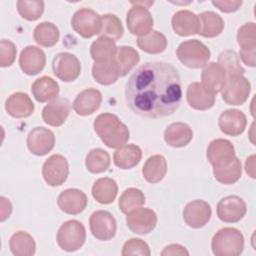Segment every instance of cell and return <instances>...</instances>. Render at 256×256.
I'll list each match as a JSON object with an SVG mask.
<instances>
[{
  "mask_svg": "<svg viewBox=\"0 0 256 256\" xmlns=\"http://www.w3.org/2000/svg\"><path fill=\"white\" fill-rule=\"evenodd\" d=\"M227 75L222 66L216 62L207 63L201 73L202 86L213 95L221 92L226 84Z\"/></svg>",
  "mask_w": 256,
  "mask_h": 256,
  "instance_id": "cell-18",
  "label": "cell"
},
{
  "mask_svg": "<svg viewBox=\"0 0 256 256\" xmlns=\"http://www.w3.org/2000/svg\"><path fill=\"white\" fill-rule=\"evenodd\" d=\"M92 76L101 85H111L118 79L119 70L114 60L95 62L92 67Z\"/></svg>",
  "mask_w": 256,
  "mask_h": 256,
  "instance_id": "cell-33",
  "label": "cell"
},
{
  "mask_svg": "<svg viewBox=\"0 0 256 256\" xmlns=\"http://www.w3.org/2000/svg\"><path fill=\"white\" fill-rule=\"evenodd\" d=\"M246 211V203L236 195L226 196L217 204V216L221 221L226 223L240 221L245 216Z\"/></svg>",
  "mask_w": 256,
  "mask_h": 256,
  "instance_id": "cell-12",
  "label": "cell"
},
{
  "mask_svg": "<svg viewBox=\"0 0 256 256\" xmlns=\"http://www.w3.org/2000/svg\"><path fill=\"white\" fill-rule=\"evenodd\" d=\"M126 23L131 34L142 37L151 32L153 28V17L146 7L133 5L127 13Z\"/></svg>",
  "mask_w": 256,
  "mask_h": 256,
  "instance_id": "cell-11",
  "label": "cell"
},
{
  "mask_svg": "<svg viewBox=\"0 0 256 256\" xmlns=\"http://www.w3.org/2000/svg\"><path fill=\"white\" fill-rule=\"evenodd\" d=\"M207 159L213 167H222L228 165L236 156L233 144L227 139L213 140L206 153Z\"/></svg>",
  "mask_w": 256,
  "mask_h": 256,
  "instance_id": "cell-16",
  "label": "cell"
},
{
  "mask_svg": "<svg viewBox=\"0 0 256 256\" xmlns=\"http://www.w3.org/2000/svg\"><path fill=\"white\" fill-rule=\"evenodd\" d=\"M256 50H240V58L249 67L256 65Z\"/></svg>",
  "mask_w": 256,
  "mask_h": 256,
  "instance_id": "cell-49",
  "label": "cell"
},
{
  "mask_svg": "<svg viewBox=\"0 0 256 256\" xmlns=\"http://www.w3.org/2000/svg\"><path fill=\"white\" fill-rule=\"evenodd\" d=\"M85 165L87 170L91 173L97 174L105 172L110 166V156L101 148L92 149L86 156Z\"/></svg>",
  "mask_w": 256,
  "mask_h": 256,
  "instance_id": "cell-39",
  "label": "cell"
},
{
  "mask_svg": "<svg viewBox=\"0 0 256 256\" xmlns=\"http://www.w3.org/2000/svg\"><path fill=\"white\" fill-rule=\"evenodd\" d=\"M218 64L225 70L227 77L233 75H243L245 70L240 64L237 53L233 50H225L218 56Z\"/></svg>",
  "mask_w": 256,
  "mask_h": 256,
  "instance_id": "cell-42",
  "label": "cell"
},
{
  "mask_svg": "<svg viewBox=\"0 0 256 256\" xmlns=\"http://www.w3.org/2000/svg\"><path fill=\"white\" fill-rule=\"evenodd\" d=\"M117 51L113 40L100 36L90 47V55L95 62H106L113 60Z\"/></svg>",
  "mask_w": 256,
  "mask_h": 256,
  "instance_id": "cell-35",
  "label": "cell"
},
{
  "mask_svg": "<svg viewBox=\"0 0 256 256\" xmlns=\"http://www.w3.org/2000/svg\"><path fill=\"white\" fill-rule=\"evenodd\" d=\"M167 172V162L164 156L162 155H152L150 156L143 168L142 174L145 180L149 183H158L160 182L166 175Z\"/></svg>",
  "mask_w": 256,
  "mask_h": 256,
  "instance_id": "cell-31",
  "label": "cell"
},
{
  "mask_svg": "<svg viewBox=\"0 0 256 256\" xmlns=\"http://www.w3.org/2000/svg\"><path fill=\"white\" fill-rule=\"evenodd\" d=\"M127 106L146 118L173 114L182 99V84L177 69L166 62H147L129 77L125 87Z\"/></svg>",
  "mask_w": 256,
  "mask_h": 256,
  "instance_id": "cell-1",
  "label": "cell"
},
{
  "mask_svg": "<svg viewBox=\"0 0 256 256\" xmlns=\"http://www.w3.org/2000/svg\"><path fill=\"white\" fill-rule=\"evenodd\" d=\"M9 247L15 256H32L36 250L33 237L24 231H18L11 236Z\"/></svg>",
  "mask_w": 256,
  "mask_h": 256,
  "instance_id": "cell-32",
  "label": "cell"
},
{
  "mask_svg": "<svg viewBox=\"0 0 256 256\" xmlns=\"http://www.w3.org/2000/svg\"><path fill=\"white\" fill-rule=\"evenodd\" d=\"M46 64L44 51L36 46L25 47L19 56L21 70L27 75H36L41 72Z\"/></svg>",
  "mask_w": 256,
  "mask_h": 256,
  "instance_id": "cell-19",
  "label": "cell"
},
{
  "mask_svg": "<svg viewBox=\"0 0 256 256\" xmlns=\"http://www.w3.org/2000/svg\"><path fill=\"white\" fill-rule=\"evenodd\" d=\"M31 91L38 102L44 103L57 98L59 94V85L51 77L42 76L33 82Z\"/></svg>",
  "mask_w": 256,
  "mask_h": 256,
  "instance_id": "cell-27",
  "label": "cell"
},
{
  "mask_svg": "<svg viewBox=\"0 0 256 256\" xmlns=\"http://www.w3.org/2000/svg\"><path fill=\"white\" fill-rule=\"evenodd\" d=\"M137 45L146 53L158 54L166 49L167 39L161 32L151 31L148 34L139 37L137 39Z\"/></svg>",
  "mask_w": 256,
  "mask_h": 256,
  "instance_id": "cell-38",
  "label": "cell"
},
{
  "mask_svg": "<svg viewBox=\"0 0 256 256\" xmlns=\"http://www.w3.org/2000/svg\"><path fill=\"white\" fill-rule=\"evenodd\" d=\"M89 225L91 233L98 240L108 241L116 234V220L108 211L98 210L93 212L90 216Z\"/></svg>",
  "mask_w": 256,
  "mask_h": 256,
  "instance_id": "cell-9",
  "label": "cell"
},
{
  "mask_svg": "<svg viewBox=\"0 0 256 256\" xmlns=\"http://www.w3.org/2000/svg\"><path fill=\"white\" fill-rule=\"evenodd\" d=\"M142 157V151L139 146L134 144L123 145L119 147L113 155L114 164L121 169H131L138 165Z\"/></svg>",
  "mask_w": 256,
  "mask_h": 256,
  "instance_id": "cell-28",
  "label": "cell"
},
{
  "mask_svg": "<svg viewBox=\"0 0 256 256\" xmlns=\"http://www.w3.org/2000/svg\"><path fill=\"white\" fill-rule=\"evenodd\" d=\"M69 174V164L60 154L50 156L43 164L42 175L45 182L52 187L62 185Z\"/></svg>",
  "mask_w": 256,
  "mask_h": 256,
  "instance_id": "cell-8",
  "label": "cell"
},
{
  "mask_svg": "<svg viewBox=\"0 0 256 256\" xmlns=\"http://www.w3.org/2000/svg\"><path fill=\"white\" fill-rule=\"evenodd\" d=\"M102 28L100 35L113 41L119 40L123 36V25L120 19L114 14H104L102 17Z\"/></svg>",
  "mask_w": 256,
  "mask_h": 256,
  "instance_id": "cell-41",
  "label": "cell"
},
{
  "mask_svg": "<svg viewBox=\"0 0 256 256\" xmlns=\"http://www.w3.org/2000/svg\"><path fill=\"white\" fill-rule=\"evenodd\" d=\"M101 102V92L94 88H88L77 95L73 102V109L80 116H88L100 107Z\"/></svg>",
  "mask_w": 256,
  "mask_h": 256,
  "instance_id": "cell-22",
  "label": "cell"
},
{
  "mask_svg": "<svg viewBox=\"0 0 256 256\" xmlns=\"http://www.w3.org/2000/svg\"><path fill=\"white\" fill-rule=\"evenodd\" d=\"M17 10L22 18L28 21H35L41 17L44 11V2L39 0H19Z\"/></svg>",
  "mask_w": 256,
  "mask_h": 256,
  "instance_id": "cell-43",
  "label": "cell"
},
{
  "mask_svg": "<svg viewBox=\"0 0 256 256\" xmlns=\"http://www.w3.org/2000/svg\"><path fill=\"white\" fill-rule=\"evenodd\" d=\"M251 91V84L243 75L227 77L222 90V98L229 105H241L247 99Z\"/></svg>",
  "mask_w": 256,
  "mask_h": 256,
  "instance_id": "cell-7",
  "label": "cell"
},
{
  "mask_svg": "<svg viewBox=\"0 0 256 256\" xmlns=\"http://www.w3.org/2000/svg\"><path fill=\"white\" fill-rule=\"evenodd\" d=\"M93 127L102 142L109 148H119L125 145L130 137L128 127L112 113L98 115Z\"/></svg>",
  "mask_w": 256,
  "mask_h": 256,
  "instance_id": "cell-2",
  "label": "cell"
},
{
  "mask_svg": "<svg viewBox=\"0 0 256 256\" xmlns=\"http://www.w3.org/2000/svg\"><path fill=\"white\" fill-rule=\"evenodd\" d=\"M212 4L218 8L220 11L225 13H231L237 11L241 5V0H227V1H212Z\"/></svg>",
  "mask_w": 256,
  "mask_h": 256,
  "instance_id": "cell-47",
  "label": "cell"
},
{
  "mask_svg": "<svg viewBox=\"0 0 256 256\" xmlns=\"http://www.w3.org/2000/svg\"><path fill=\"white\" fill-rule=\"evenodd\" d=\"M71 111V103L68 99L58 97L48 103L42 110V118L44 122L53 127L61 126L69 116Z\"/></svg>",
  "mask_w": 256,
  "mask_h": 256,
  "instance_id": "cell-17",
  "label": "cell"
},
{
  "mask_svg": "<svg viewBox=\"0 0 256 256\" xmlns=\"http://www.w3.org/2000/svg\"><path fill=\"white\" fill-rule=\"evenodd\" d=\"M5 109L14 118H25L33 113L34 103L26 93L16 92L6 100Z\"/></svg>",
  "mask_w": 256,
  "mask_h": 256,
  "instance_id": "cell-24",
  "label": "cell"
},
{
  "mask_svg": "<svg viewBox=\"0 0 256 256\" xmlns=\"http://www.w3.org/2000/svg\"><path fill=\"white\" fill-rule=\"evenodd\" d=\"M237 42L240 50H256V26L249 22L242 25L237 33Z\"/></svg>",
  "mask_w": 256,
  "mask_h": 256,
  "instance_id": "cell-44",
  "label": "cell"
},
{
  "mask_svg": "<svg viewBox=\"0 0 256 256\" xmlns=\"http://www.w3.org/2000/svg\"><path fill=\"white\" fill-rule=\"evenodd\" d=\"M162 256H175V255H189V252L185 249V247L179 244H171L164 248L161 252Z\"/></svg>",
  "mask_w": 256,
  "mask_h": 256,
  "instance_id": "cell-48",
  "label": "cell"
},
{
  "mask_svg": "<svg viewBox=\"0 0 256 256\" xmlns=\"http://www.w3.org/2000/svg\"><path fill=\"white\" fill-rule=\"evenodd\" d=\"M57 204L61 211L70 215L81 213L87 206V197L79 189L69 188L62 191L58 198Z\"/></svg>",
  "mask_w": 256,
  "mask_h": 256,
  "instance_id": "cell-20",
  "label": "cell"
},
{
  "mask_svg": "<svg viewBox=\"0 0 256 256\" xmlns=\"http://www.w3.org/2000/svg\"><path fill=\"white\" fill-rule=\"evenodd\" d=\"M123 256L129 255H143L149 256L150 255V248L148 244L139 238H131L125 242L122 248Z\"/></svg>",
  "mask_w": 256,
  "mask_h": 256,
  "instance_id": "cell-45",
  "label": "cell"
},
{
  "mask_svg": "<svg viewBox=\"0 0 256 256\" xmlns=\"http://www.w3.org/2000/svg\"><path fill=\"white\" fill-rule=\"evenodd\" d=\"M85 239V227L77 220H69L63 223L57 232V243L62 250L67 252H74L80 249Z\"/></svg>",
  "mask_w": 256,
  "mask_h": 256,
  "instance_id": "cell-5",
  "label": "cell"
},
{
  "mask_svg": "<svg viewBox=\"0 0 256 256\" xmlns=\"http://www.w3.org/2000/svg\"><path fill=\"white\" fill-rule=\"evenodd\" d=\"M215 179L222 184H233L237 182L242 174L241 161L235 157L228 165L222 167H213Z\"/></svg>",
  "mask_w": 256,
  "mask_h": 256,
  "instance_id": "cell-37",
  "label": "cell"
},
{
  "mask_svg": "<svg viewBox=\"0 0 256 256\" xmlns=\"http://www.w3.org/2000/svg\"><path fill=\"white\" fill-rule=\"evenodd\" d=\"M193 138L192 129L183 122H175L170 124L164 132L165 142L175 148L184 147L190 143Z\"/></svg>",
  "mask_w": 256,
  "mask_h": 256,
  "instance_id": "cell-26",
  "label": "cell"
},
{
  "mask_svg": "<svg viewBox=\"0 0 256 256\" xmlns=\"http://www.w3.org/2000/svg\"><path fill=\"white\" fill-rule=\"evenodd\" d=\"M212 210L208 202L203 200H194L189 202L183 210V219L191 228H202L211 218Z\"/></svg>",
  "mask_w": 256,
  "mask_h": 256,
  "instance_id": "cell-15",
  "label": "cell"
},
{
  "mask_svg": "<svg viewBox=\"0 0 256 256\" xmlns=\"http://www.w3.org/2000/svg\"><path fill=\"white\" fill-rule=\"evenodd\" d=\"M145 203V196L140 189L128 188L126 189L119 198V208L120 210L127 214L130 211L139 208Z\"/></svg>",
  "mask_w": 256,
  "mask_h": 256,
  "instance_id": "cell-40",
  "label": "cell"
},
{
  "mask_svg": "<svg viewBox=\"0 0 256 256\" xmlns=\"http://www.w3.org/2000/svg\"><path fill=\"white\" fill-rule=\"evenodd\" d=\"M53 73L64 82H71L78 78L81 72V65L78 58L68 52L57 54L52 62Z\"/></svg>",
  "mask_w": 256,
  "mask_h": 256,
  "instance_id": "cell-10",
  "label": "cell"
},
{
  "mask_svg": "<svg viewBox=\"0 0 256 256\" xmlns=\"http://www.w3.org/2000/svg\"><path fill=\"white\" fill-rule=\"evenodd\" d=\"M218 125L220 130L229 136L242 134L247 125V119L243 112L237 109H229L221 113Z\"/></svg>",
  "mask_w": 256,
  "mask_h": 256,
  "instance_id": "cell-21",
  "label": "cell"
},
{
  "mask_svg": "<svg viewBox=\"0 0 256 256\" xmlns=\"http://www.w3.org/2000/svg\"><path fill=\"white\" fill-rule=\"evenodd\" d=\"M245 170L251 178H255V155H251L247 158L245 163Z\"/></svg>",
  "mask_w": 256,
  "mask_h": 256,
  "instance_id": "cell-51",
  "label": "cell"
},
{
  "mask_svg": "<svg viewBox=\"0 0 256 256\" xmlns=\"http://www.w3.org/2000/svg\"><path fill=\"white\" fill-rule=\"evenodd\" d=\"M1 202V208H0V220L5 221L12 212V205L8 199L5 197L0 198Z\"/></svg>",
  "mask_w": 256,
  "mask_h": 256,
  "instance_id": "cell-50",
  "label": "cell"
},
{
  "mask_svg": "<svg viewBox=\"0 0 256 256\" xmlns=\"http://www.w3.org/2000/svg\"><path fill=\"white\" fill-rule=\"evenodd\" d=\"M128 228L136 234H148L157 224L156 213L149 208H136L126 216Z\"/></svg>",
  "mask_w": 256,
  "mask_h": 256,
  "instance_id": "cell-13",
  "label": "cell"
},
{
  "mask_svg": "<svg viewBox=\"0 0 256 256\" xmlns=\"http://www.w3.org/2000/svg\"><path fill=\"white\" fill-rule=\"evenodd\" d=\"M176 55L183 65L196 69L208 63L211 52L201 41L192 39L182 42L176 50Z\"/></svg>",
  "mask_w": 256,
  "mask_h": 256,
  "instance_id": "cell-4",
  "label": "cell"
},
{
  "mask_svg": "<svg viewBox=\"0 0 256 256\" xmlns=\"http://www.w3.org/2000/svg\"><path fill=\"white\" fill-rule=\"evenodd\" d=\"M113 60L118 67L119 75L123 77L127 75L128 72H130L131 69L136 66V64H138L140 57L134 48L130 46H120L117 48Z\"/></svg>",
  "mask_w": 256,
  "mask_h": 256,
  "instance_id": "cell-34",
  "label": "cell"
},
{
  "mask_svg": "<svg viewBox=\"0 0 256 256\" xmlns=\"http://www.w3.org/2000/svg\"><path fill=\"white\" fill-rule=\"evenodd\" d=\"M211 247L216 256H238L244 249L243 234L236 228H222L213 236Z\"/></svg>",
  "mask_w": 256,
  "mask_h": 256,
  "instance_id": "cell-3",
  "label": "cell"
},
{
  "mask_svg": "<svg viewBox=\"0 0 256 256\" xmlns=\"http://www.w3.org/2000/svg\"><path fill=\"white\" fill-rule=\"evenodd\" d=\"M198 17L200 23L198 34L206 38H213L222 33L224 29V21L220 15L213 11H205Z\"/></svg>",
  "mask_w": 256,
  "mask_h": 256,
  "instance_id": "cell-29",
  "label": "cell"
},
{
  "mask_svg": "<svg viewBox=\"0 0 256 256\" xmlns=\"http://www.w3.org/2000/svg\"><path fill=\"white\" fill-rule=\"evenodd\" d=\"M54 133L45 127H36L32 129L27 136V146L29 151L37 156L48 154L54 147Z\"/></svg>",
  "mask_w": 256,
  "mask_h": 256,
  "instance_id": "cell-14",
  "label": "cell"
},
{
  "mask_svg": "<svg viewBox=\"0 0 256 256\" xmlns=\"http://www.w3.org/2000/svg\"><path fill=\"white\" fill-rule=\"evenodd\" d=\"M118 192V186L112 178L104 177L97 179L92 186V195L100 204L112 203Z\"/></svg>",
  "mask_w": 256,
  "mask_h": 256,
  "instance_id": "cell-30",
  "label": "cell"
},
{
  "mask_svg": "<svg viewBox=\"0 0 256 256\" xmlns=\"http://www.w3.org/2000/svg\"><path fill=\"white\" fill-rule=\"evenodd\" d=\"M17 49L13 42L2 39L0 42V66L9 67L16 58Z\"/></svg>",
  "mask_w": 256,
  "mask_h": 256,
  "instance_id": "cell-46",
  "label": "cell"
},
{
  "mask_svg": "<svg viewBox=\"0 0 256 256\" xmlns=\"http://www.w3.org/2000/svg\"><path fill=\"white\" fill-rule=\"evenodd\" d=\"M172 28L179 36L198 34L200 28L199 17L190 10L177 11L172 17Z\"/></svg>",
  "mask_w": 256,
  "mask_h": 256,
  "instance_id": "cell-23",
  "label": "cell"
},
{
  "mask_svg": "<svg viewBox=\"0 0 256 256\" xmlns=\"http://www.w3.org/2000/svg\"><path fill=\"white\" fill-rule=\"evenodd\" d=\"M34 40L43 47H52L59 40V29L51 22H41L34 29Z\"/></svg>",
  "mask_w": 256,
  "mask_h": 256,
  "instance_id": "cell-36",
  "label": "cell"
},
{
  "mask_svg": "<svg viewBox=\"0 0 256 256\" xmlns=\"http://www.w3.org/2000/svg\"><path fill=\"white\" fill-rule=\"evenodd\" d=\"M72 28L83 38H91L100 34L102 28V18L90 8L77 10L71 19Z\"/></svg>",
  "mask_w": 256,
  "mask_h": 256,
  "instance_id": "cell-6",
  "label": "cell"
},
{
  "mask_svg": "<svg viewBox=\"0 0 256 256\" xmlns=\"http://www.w3.org/2000/svg\"><path fill=\"white\" fill-rule=\"evenodd\" d=\"M187 101L196 110L210 109L215 103V95L207 91L201 83L193 82L187 88Z\"/></svg>",
  "mask_w": 256,
  "mask_h": 256,
  "instance_id": "cell-25",
  "label": "cell"
}]
</instances>
